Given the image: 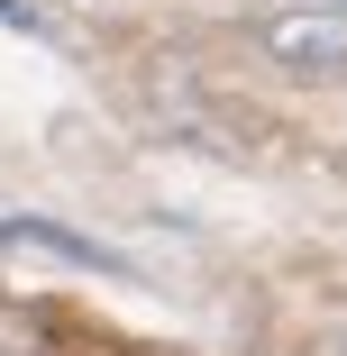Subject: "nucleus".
Masks as SVG:
<instances>
[{
  "instance_id": "1",
  "label": "nucleus",
  "mask_w": 347,
  "mask_h": 356,
  "mask_svg": "<svg viewBox=\"0 0 347 356\" xmlns=\"http://www.w3.org/2000/svg\"><path fill=\"white\" fill-rule=\"evenodd\" d=\"M256 46L284 64L293 83L347 74V19H338V10H265V19H256Z\"/></svg>"
},
{
  "instance_id": "2",
  "label": "nucleus",
  "mask_w": 347,
  "mask_h": 356,
  "mask_svg": "<svg viewBox=\"0 0 347 356\" xmlns=\"http://www.w3.org/2000/svg\"><path fill=\"white\" fill-rule=\"evenodd\" d=\"M0 28H28V37H46V10H37V0H0Z\"/></svg>"
},
{
  "instance_id": "3",
  "label": "nucleus",
  "mask_w": 347,
  "mask_h": 356,
  "mask_svg": "<svg viewBox=\"0 0 347 356\" xmlns=\"http://www.w3.org/2000/svg\"><path fill=\"white\" fill-rule=\"evenodd\" d=\"M338 10H347V0H338Z\"/></svg>"
}]
</instances>
